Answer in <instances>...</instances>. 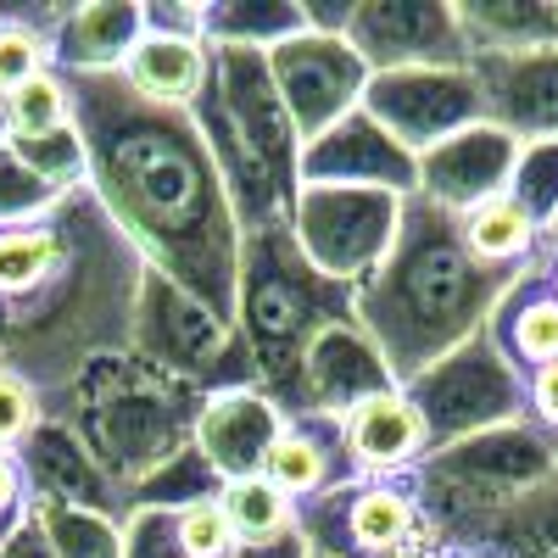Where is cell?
Here are the masks:
<instances>
[{
	"label": "cell",
	"mask_w": 558,
	"mask_h": 558,
	"mask_svg": "<svg viewBox=\"0 0 558 558\" xmlns=\"http://www.w3.org/2000/svg\"><path fill=\"white\" fill-rule=\"evenodd\" d=\"M68 89L96 202L134 241L146 268L168 274L179 291H191L213 313L235 318L246 235L196 118L151 107L123 84V73L68 78Z\"/></svg>",
	"instance_id": "6da1fadb"
},
{
	"label": "cell",
	"mask_w": 558,
	"mask_h": 558,
	"mask_svg": "<svg viewBox=\"0 0 558 558\" xmlns=\"http://www.w3.org/2000/svg\"><path fill=\"white\" fill-rule=\"evenodd\" d=\"M146 257L112 223L96 191L57 213L0 229V368L57 402L89 363L129 352Z\"/></svg>",
	"instance_id": "7a4b0ae2"
},
{
	"label": "cell",
	"mask_w": 558,
	"mask_h": 558,
	"mask_svg": "<svg viewBox=\"0 0 558 558\" xmlns=\"http://www.w3.org/2000/svg\"><path fill=\"white\" fill-rule=\"evenodd\" d=\"M520 274L525 268L481 263L463 246L452 213L408 196L391 257L357 286V324L380 347L391 380L408 386L463 341H475Z\"/></svg>",
	"instance_id": "3957f363"
},
{
	"label": "cell",
	"mask_w": 558,
	"mask_h": 558,
	"mask_svg": "<svg viewBox=\"0 0 558 558\" xmlns=\"http://www.w3.org/2000/svg\"><path fill=\"white\" fill-rule=\"evenodd\" d=\"M202 408H207V391L162 375L157 363L134 357V352H107L57 402H45V418H62L89 447V458L123 492H134L168 458L191 447Z\"/></svg>",
	"instance_id": "277c9868"
},
{
	"label": "cell",
	"mask_w": 558,
	"mask_h": 558,
	"mask_svg": "<svg viewBox=\"0 0 558 558\" xmlns=\"http://www.w3.org/2000/svg\"><path fill=\"white\" fill-rule=\"evenodd\" d=\"M357 318V291L324 279L291 223L257 229L241 241V274H235V330L252 352L257 386L279 402V413L302 408V363L307 347L330 330V324Z\"/></svg>",
	"instance_id": "5b68a950"
},
{
	"label": "cell",
	"mask_w": 558,
	"mask_h": 558,
	"mask_svg": "<svg viewBox=\"0 0 558 558\" xmlns=\"http://www.w3.org/2000/svg\"><path fill=\"white\" fill-rule=\"evenodd\" d=\"M553 475H558L553 441L531 418H520V425H497V430H481L470 441L430 452L413 470V492H418L425 520L441 531V542L458 547L470 531L497 520L502 508H514Z\"/></svg>",
	"instance_id": "8992f818"
},
{
	"label": "cell",
	"mask_w": 558,
	"mask_h": 558,
	"mask_svg": "<svg viewBox=\"0 0 558 558\" xmlns=\"http://www.w3.org/2000/svg\"><path fill=\"white\" fill-rule=\"evenodd\" d=\"M129 352L157 363L162 375L207 391V397L257 386V368H252V352H246V341L235 330V318L213 313L207 302H196L191 291H179L173 279L157 274V268H146V286H140Z\"/></svg>",
	"instance_id": "52a82bcc"
},
{
	"label": "cell",
	"mask_w": 558,
	"mask_h": 558,
	"mask_svg": "<svg viewBox=\"0 0 558 558\" xmlns=\"http://www.w3.org/2000/svg\"><path fill=\"white\" fill-rule=\"evenodd\" d=\"M402 391L425 418L430 452L525 418V375L492 347L486 330L475 341H463L458 352H447L441 363H430L425 375H413Z\"/></svg>",
	"instance_id": "ba28073f"
},
{
	"label": "cell",
	"mask_w": 558,
	"mask_h": 558,
	"mask_svg": "<svg viewBox=\"0 0 558 558\" xmlns=\"http://www.w3.org/2000/svg\"><path fill=\"white\" fill-rule=\"evenodd\" d=\"M402 202L391 191H336V184H302V196L291 207V235L302 257L336 279V286H363L375 274L402 229Z\"/></svg>",
	"instance_id": "9c48e42d"
},
{
	"label": "cell",
	"mask_w": 558,
	"mask_h": 558,
	"mask_svg": "<svg viewBox=\"0 0 558 558\" xmlns=\"http://www.w3.org/2000/svg\"><path fill=\"white\" fill-rule=\"evenodd\" d=\"M296 531L307 536L313 558H397L408 542L430 531L418 508L413 475L402 481H341L296 508Z\"/></svg>",
	"instance_id": "30bf717a"
},
{
	"label": "cell",
	"mask_w": 558,
	"mask_h": 558,
	"mask_svg": "<svg viewBox=\"0 0 558 558\" xmlns=\"http://www.w3.org/2000/svg\"><path fill=\"white\" fill-rule=\"evenodd\" d=\"M363 112L375 118L408 157L436 151L441 140L486 123L481 84L470 68H408V73H368Z\"/></svg>",
	"instance_id": "8fae6325"
},
{
	"label": "cell",
	"mask_w": 558,
	"mask_h": 558,
	"mask_svg": "<svg viewBox=\"0 0 558 558\" xmlns=\"http://www.w3.org/2000/svg\"><path fill=\"white\" fill-rule=\"evenodd\" d=\"M213 101L218 112L229 118V129H235L246 140V151L268 168L279 202H286V223H291V207L302 196V140L286 118V101H279L274 89V73H268V57L257 51H213Z\"/></svg>",
	"instance_id": "7c38bea8"
},
{
	"label": "cell",
	"mask_w": 558,
	"mask_h": 558,
	"mask_svg": "<svg viewBox=\"0 0 558 558\" xmlns=\"http://www.w3.org/2000/svg\"><path fill=\"white\" fill-rule=\"evenodd\" d=\"M268 73L302 146H313L318 134H330L341 118H352L368 89L363 57L336 34H296L286 45H274Z\"/></svg>",
	"instance_id": "4fadbf2b"
},
{
	"label": "cell",
	"mask_w": 558,
	"mask_h": 558,
	"mask_svg": "<svg viewBox=\"0 0 558 558\" xmlns=\"http://www.w3.org/2000/svg\"><path fill=\"white\" fill-rule=\"evenodd\" d=\"M347 45L368 73L408 68H470V39L452 0H357L347 17Z\"/></svg>",
	"instance_id": "5bb4252c"
},
{
	"label": "cell",
	"mask_w": 558,
	"mask_h": 558,
	"mask_svg": "<svg viewBox=\"0 0 558 558\" xmlns=\"http://www.w3.org/2000/svg\"><path fill=\"white\" fill-rule=\"evenodd\" d=\"M23 486L34 502H57V508H84V514H107V520H129V492L101 470L89 447L62 425V418H39L34 436L12 452Z\"/></svg>",
	"instance_id": "9a60e30c"
},
{
	"label": "cell",
	"mask_w": 558,
	"mask_h": 558,
	"mask_svg": "<svg viewBox=\"0 0 558 558\" xmlns=\"http://www.w3.org/2000/svg\"><path fill=\"white\" fill-rule=\"evenodd\" d=\"M514 168H520V140L492 129V123H475V129H463V134L441 140L436 151L418 157V191L413 196H425L430 207L463 218L492 196H508Z\"/></svg>",
	"instance_id": "2e32d148"
},
{
	"label": "cell",
	"mask_w": 558,
	"mask_h": 558,
	"mask_svg": "<svg viewBox=\"0 0 558 558\" xmlns=\"http://www.w3.org/2000/svg\"><path fill=\"white\" fill-rule=\"evenodd\" d=\"M302 184H336V191H418V157H408L397 140L368 118L363 107L341 118L330 134L302 146Z\"/></svg>",
	"instance_id": "e0dca14e"
},
{
	"label": "cell",
	"mask_w": 558,
	"mask_h": 558,
	"mask_svg": "<svg viewBox=\"0 0 558 558\" xmlns=\"http://www.w3.org/2000/svg\"><path fill=\"white\" fill-rule=\"evenodd\" d=\"M486 123L520 146L558 140V51H481L470 57Z\"/></svg>",
	"instance_id": "ac0fdd59"
},
{
	"label": "cell",
	"mask_w": 558,
	"mask_h": 558,
	"mask_svg": "<svg viewBox=\"0 0 558 558\" xmlns=\"http://www.w3.org/2000/svg\"><path fill=\"white\" fill-rule=\"evenodd\" d=\"M279 430H286V413H279V402L257 386L246 391H213L202 418H196V436L191 447L213 463V475L223 486L235 481H257L263 463L279 441Z\"/></svg>",
	"instance_id": "d6986e66"
},
{
	"label": "cell",
	"mask_w": 558,
	"mask_h": 558,
	"mask_svg": "<svg viewBox=\"0 0 558 558\" xmlns=\"http://www.w3.org/2000/svg\"><path fill=\"white\" fill-rule=\"evenodd\" d=\"M386 391H397V380H391L380 347L363 336L357 318H347V324H330V330L307 347L302 408L296 413H336V418H347L357 402L386 397Z\"/></svg>",
	"instance_id": "ffe728a7"
},
{
	"label": "cell",
	"mask_w": 558,
	"mask_h": 558,
	"mask_svg": "<svg viewBox=\"0 0 558 558\" xmlns=\"http://www.w3.org/2000/svg\"><path fill=\"white\" fill-rule=\"evenodd\" d=\"M140 34H146V7L140 0H84V7H68L51 28V68L62 78L123 73Z\"/></svg>",
	"instance_id": "44dd1931"
},
{
	"label": "cell",
	"mask_w": 558,
	"mask_h": 558,
	"mask_svg": "<svg viewBox=\"0 0 558 558\" xmlns=\"http://www.w3.org/2000/svg\"><path fill=\"white\" fill-rule=\"evenodd\" d=\"M352 452H347V425L336 413H286V430H279L263 481L274 492H286L296 508L318 492H330L341 481H352Z\"/></svg>",
	"instance_id": "7402d4cb"
},
{
	"label": "cell",
	"mask_w": 558,
	"mask_h": 558,
	"mask_svg": "<svg viewBox=\"0 0 558 558\" xmlns=\"http://www.w3.org/2000/svg\"><path fill=\"white\" fill-rule=\"evenodd\" d=\"M341 425H347L352 470L363 481H402L430 458V430H425V418H418V408L408 402L402 386L386 391V397L357 402Z\"/></svg>",
	"instance_id": "603a6c76"
},
{
	"label": "cell",
	"mask_w": 558,
	"mask_h": 558,
	"mask_svg": "<svg viewBox=\"0 0 558 558\" xmlns=\"http://www.w3.org/2000/svg\"><path fill=\"white\" fill-rule=\"evenodd\" d=\"M486 336L525 380L536 375V368L558 363V296L547 291V279H542L536 263L508 286V296L497 302V313L486 324Z\"/></svg>",
	"instance_id": "cb8c5ba5"
},
{
	"label": "cell",
	"mask_w": 558,
	"mask_h": 558,
	"mask_svg": "<svg viewBox=\"0 0 558 558\" xmlns=\"http://www.w3.org/2000/svg\"><path fill=\"white\" fill-rule=\"evenodd\" d=\"M213 78V51L207 39H173V34H140V45L123 62V84L151 107L191 112Z\"/></svg>",
	"instance_id": "d4e9b609"
},
{
	"label": "cell",
	"mask_w": 558,
	"mask_h": 558,
	"mask_svg": "<svg viewBox=\"0 0 558 558\" xmlns=\"http://www.w3.org/2000/svg\"><path fill=\"white\" fill-rule=\"evenodd\" d=\"M458 28L481 51H558V0H452Z\"/></svg>",
	"instance_id": "484cf974"
},
{
	"label": "cell",
	"mask_w": 558,
	"mask_h": 558,
	"mask_svg": "<svg viewBox=\"0 0 558 558\" xmlns=\"http://www.w3.org/2000/svg\"><path fill=\"white\" fill-rule=\"evenodd\" d=\"M307 34L302 0H213L202 7V39L207 51H257L268 57L274 45Z\"/></svg>",
	"instance_id": "4316f807"
},
{
	"label": "cell",
	"mask_w": 558,
	"mask_h": 558,
	"mask_svg": "<svg viewBox=\"0 0 558 558\" xmlns=\"http://www.w3.org/2000/svg\"><path fill=\"white\" fill-rule=\"evenodd\" d=\"M458 547H481L492 558H558V475L542 481L514 508H502L481 531H470Z\"/></svg>",
	"instance_id": "83f0119b"
},
{
	"label": "cell",
	"mask_w": 558,
	"mask_h": 558,
	"mask_svg": "<svg viewBox=\"0 0 558 558\" xmlns=\"http://www.w3.org/2000/svg\"><path fill=\"white\" fill-rule=\"evenodd\" d=\"M458 229H463V246H470L481 263H492V268H531L536 252H542V223L514 196L481 202L475 213L458 218Z\"/></svg>",
	"instance_id": "f1b7e54d"
},
{
	"label": "cell",
	"mask_w": 558,
	"mask_h": 558,
	"mask_svg": "<svg viewBox=\"0 0 558 558\" xmlns=\"http://www.w3.org/2000/svg\"><path fill=\"white\" fill-rule=\"evenodd\" d=\"M68 7H0V96L51 73V28Z\"/></svg>",
	"instance_id": "f546056e"
},
{
	"label": "cell",
	"mask_w": 558,
	"mask_h": 558,
	"mask_svg": "<svg viewBox=\"0 0 558 558\" xmlns=\"http://www.w3.org/2000/svg\"><path fill=\"white\" fill-rule=\"evenodd\" d=\"M218 492H223V481L213 475V463L196 447H184L179 458H168L157 475H146L129 492V514H134V508H162V514H179V508L213 502Z\"/></svg>",
	"instance_id": "4dcf8cb0"
},
{
	"label": "cell",
	"mask_w": 558,
	"mask_h": 558,
	"mask_svg": "<svg viewBox=\"0 0 558 558\" xmlns=\"http://www.w3.org/2000/svg\"><path fill=\"white\" fill-rule=\"evenodd\" d=\"M34 520H39V531H45L57 558H123V525L107 520V514L34 502Z\"/></svg>",
	"instance_id": "1f68e13d"
},
{
	"label": "cell",
	"mask_w": 558,
	"mask_h": 558,
	"mask_svg": "<svg viewBox=\"0 0 558 558\" xmlns=\"http://www.w3.org/2000/svg\"><path fill=\"white\" fill-rule=\"evenodd\" d=\"M7 146L45 184H51V191H62V196H73V191H84V184H89V157H84V140H78L73 123L45 129V134H7Z\"/></svg>",
	"instance_id": "d6a6232c"
},
{
	"label": "cell",
	"mask_w": 558,
	"mask_h": 558,
	"mask_svg": "<svg viewBox=\"0 0 558 558\" xmlns=\"http://www.w3.org/2000/svg\"><path fill=\"white\" fill-rule=\"evenodd\" d=\"M223 514L235 525V542H263V536H286L296 531V502L286 492H274L263 475L257 481H235L223 486Z\"/></svg>",
	"instance_id": "836d02e7"
},
{
	"label": "cell",
	"mask_w": 558,
	"mask_h": 558,
	"mask_svg": "<svg viewBox=\"0 0 558 558\" xmlns=\"http://www.w3.org/2000/svg\"><path fill=\"white\" fill-rule=\"evenodd\" d=\"M68 196L62 191H51L7 140H0V229H17V223H34V218H45V213H57Z\"/></svg>",
	"instance_id": "e575fe53"
},
{
	"label": "cell",
	"mask_w": 558,
	"mask_h": 558,
	"mask_svg": "<svg viewBox=\"0 0 558 558\" xmlns=\"http://www.w3.org/2000/svg\"><path fill=\"white\" fill-rule=\"evenodd\" d=\"M62 123H73V89L57 68L7 96V134H45Z\"/></svg>",
	"instance_id": "d590c367"
},
{
	"label": "cell",
	"mask_w": 558,
	"mask_h": 558,
	"mask_svg": "<svg viewBox=\"0 0 558 558\" xmlns=\"http://www.w3.org/2000/svg\"><path fill=\"white\" fill-rule=\"evenodd\" d=\"M514 196L547 235V223L558 218V140H536V146H520V168H514Z\"/></svg>",
	"instance_id": "8d00e7d4"
},
{
	"label": "cell",
	"mask_w": 558,
	"mask_h": 558,
	"mask_svg": "<svg viewBox=\"0 0 558 558\" xmlns=\"http://www.w3.org/2000/svg\"><path fill=\"white\" fill-rule=\"evenodd\" d=\"M123 558H191L179 536V514H162V508H134L123 520Z\"/></svg>",
	"instance_id": "74e56055"
},
{
	"label": "cell",
	"mask_w": 558,
	"mask_h": 558,
	"mask_svg": "<svg viewBox=\"0 0 558 558\" xmlns=\"http://www.w3.org/2000/svg\"><path fill=\"white\" fill-rule=\"evenodd\" d=\"M39 418H45L39 391L23 375H12V368H0V452H17L34 436Z\"/></svg>",
	"instance_id": "f35d334b"
},
{
	"label": "cell",
	"mask_w": 558,
	"mask_h": 558,
	"mask_svg": "<svg viewBox=\"0 0 558 558\" xmlns=\"http://www.w3.org/2000/svg\"><path fill=\"white\" fill-rule=\"evenodd\" d=\"M218 497L196 502V508H179V536H184V547H191V558H223L229 547H235V525H229Z\"/></svg>",
	"instance_id": "ab89813d"
},
{
	"label": "cell",
	"mask_w": 558,
	"mask_h": 558,
	"mask_svg": "<svg viewBox=\"0 0 558 558\" xmlns=\"http://www.w3.org/2000/svg\"><path fill=\"white\" fill-rule=\"evenodd\" d=\"M28 514H34V497H28V486H23L17 458H12V452H0V542H7Z\"/></svg>",
	"instance_id": "60d3db41"
},
{
	"label": "cell",
	"mask_w": 558,
	"mask_h": 558,
	"mask_svg": "<svg viewBox=\"0 0 558 558\" xmlns=\"http://www.w3.org/2000/svg\"><path fill=\"white\" fill-rule=\"evenodd\" d=\"M146 34L202 39V7L196 0H146Z\"/></svg>",
	"instance_id": "b9f144b4"
},
{
	"label": "cell",
	"mask_w": 558,
	"mask_h": 558,
	"mask_svg": "<svg viewBox=\"0 0 558 558\" xmlns=\"http://www.w3.org/2000/svg\"><path fill=\"white\" fill-rule=\"evenodd\" d=\"M525 418L542 436H558V363L536 368V375L525 380Z\"/></svg>",
	"instance_id": "7bdbcfd3"
},
{
	"label": "cell",
	"mask_w": 558,
	"mask_h": 558,
	"mask_svg": "<svg viewBox=\"0 0 558 558\" xmlns=\"http://www.w3.org/2000/svg\"><path fill=\"white\" fill-rule=\"evenodd\" d=\"M223 558H313V547L302 531H286V536H263V542H235Z\"/></svg>",
	"instance_id": "ee69618b"
},
{
	"label": "cell",
	"mask_w": 558,
	"mask_h": 558,
	"mask_svg": "<svg viewBox=\"0 0 558 558\" xmlns=\"http://www.w3.org/2000/svg\"><path fill=\"white\" fill-rule=\"evenodd\" d=\"M0 558H57V553H51V542H45L39 520L28 514V520H23V525L7 536V542H0Z\"/></svg>",
	"instance_id": "f6af8a7d"
},
{
	"label": "cell",
	"mask_w": 558,
	"mask_h": 558,
	"mask_svg": "<svg viewBox=\"0 0 558 558\" xmlns=\"http://www.w3.org/2000/svg\"><path fill=\"white\" fill-rule=\"evenodd\" d=\"M536 268H542V279H547V291L558 296V252H553V246L536 252Z\"/></svg>",
	"instance_id": "bcb514c9"
},
{
	"label": "cell",
	"mask_w": 558,
	"mask_h": 558,
	"mask_svg": "<svg viewBox=\"0 0 558 558\" xmlns=\"http://www.w3.org/2000/svg\"><path fill=\"white\" fill-rule=\"evenodd\" d=\"M542 246H553V252H558V218L547 223V235H542Z\"/></svg>",
	"instance_id": "7dc6e473"
},
{
	"label": "cell",
	"mask_w": 558,
	"mask_h": 558,
	"mask_svg": "<svg viewBox=\"0 0 558 558\" xmlns=\"http://www.w3.org/2000/svg\"><path fill=\"white\" fill-rule=\"evenodd\" d=\"M0 140H7V96H0Z\"/></svg>",
	"instance_id": "c3c4849f"
},
{
	"label": "cell",
	"mask_w": 558,
	"mask_h": 558,
	"mask_svg": "<svg viewBox=\"0 0 558 558\" xmlns=\"http://www.w3.org/2000/svg\"><path fill=\"white\" fill-rule=\"evenodd\" d=\"M547 441H553V463H558V436H547Z\"/></svg>",
	"instance_id": "681fc988"
}]
</instances>
